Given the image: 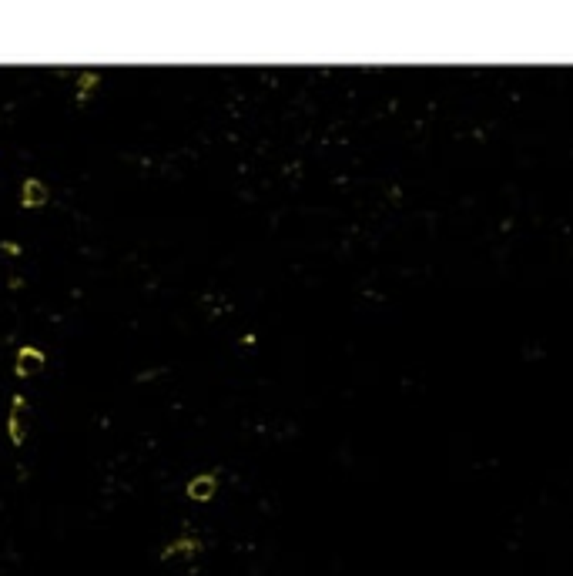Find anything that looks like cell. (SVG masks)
I'll list each match as a JSON object with an SVG mask.
<instances>
[{
	"label": "cell",
	"instance_id": "1",
	"mask_svg": "<svg viewBox=\"0 0 573 576\" xmlns=\"http://www.w3.org/2000/svg\"><path fill=\"white\" fill-rule=\"evenodd\" d=\"M44 366H47L44 352H41V349H34V345H24L21 352H17L14 372H17V379H27V376H34V372H41Z\"/></svg>",
	"mask_w": 573,
	"mask_h": 576
},
{
	"label": "cell",
	"instance_id": "2",
	"mask_svg": "<svg viewBox=\"0 0 573 576\" xmlns=\"http://www.w3.org/2000/svg\"><path fill=\"white\" fill-rule=\"evenodd\" d=\"M7 429H11V443L14 446H24V439H27V402L17 396L11 406V422H7Z\"/></svg>",
	"mask_w": 573,
	"mask_h": 576
},
{
	"label": "cell",
	"instance_id": "3",
	"mask_svg": "<svg viewBox=\"0 0 573 576\" xmlns=\"http://www.w3.org/2000/svg\"><path fill=\"white\" fill-rule=\"evenodd\" d=\"M215 493H218L215 473H201L188 483V499H195V503H208V499H215Z\"/></svg>",
	"mask_w": 573,
	"mask_h": 576
},
{
	"label": "cell",
	"instance_id": "4",
	"mask_svg": "<svg viewBox=\"0 0 573 576\" xmlns=\"http://www.w3.org/2000/svg\"><path fill=\"white\" fill-rule=\"evenodd\" d=\"M201 550V543L195 540V536H181V540H175V543H168L165 550H161V560H175V556H195Z\"/></svg>",
	"mask_w": 573,
	"mask_h": 576
},
{
	"label": "cell",
	"instance_id": "5",
	"mask_svg": "<svg viewBox=\"0 0 573 576\" xmlns=\"http://www.w3.org/2000/svg\"><path fill=\"white\" fill-rule=\"evenodd\" d=\"M21 201L27 208H41V205H47V188L37 178H27L24 181V191H21Z\"/></svg>",
	"mask_w": 573,
	"mask_h": 576
},
{
	"label": "cell",
	"instance_id": "6",
	"mask_svg": "<svg viewBox=\"0 0 573 576\" xmlns=\"http://www.w3.org/2000/svg\"><path fill=\"white\" fill-rule=\"evenodd\" d=\"M98 74H94V71H91V74H84V78H81L78 81V88H81V98H88V94H91V91H94V88H98Z\"/></svg>",
	"mask_w": 573,
	"mask_h": 576
},
{
	"label": "cell",
	"instance_id": "7",
	"mask_svg": "<svg viewBox=\"0 0 573 576\" xmlns=\"http://www.w3.org/2000/svg\"><path fill=\"white\" fill-rule=\"evenodd\" d=\"M4 252H7V255H21V248H17L14 242H4Z\"/></svg>",
	"mask_w": 573,
	"mask_h": 576
}]
</instances>
